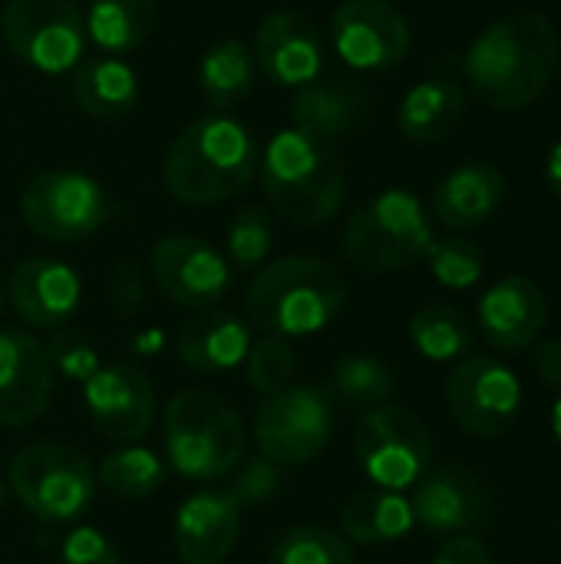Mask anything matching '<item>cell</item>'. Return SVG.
I'll list each match as a JSON object with an SVG mask.
<instances>
[{"label":"cell","mask_w":561,"mask_h":564,"mask_svg":"<svg viewBox=\"0 0 561 564\" xmlns=\"http://www.w3.org/2000/svg\"><path fill=\"white\" fill-rule=\"evenodd\" d=\"M559 50V33L546 13H506L473 40L466 53V79L486 106L516 112L532 106L552 86Z\"/></svg>","instance_id":"1"},{"label":"cell","mask_w":561,"mask_h":564,"mask_svg":"<svg viewBox=\"0 0 561 564\" xmlns=\"http://www.w3.org/2000/svg\"><path fill=\"white\" fill-rule=\"evenodd\" d=\"M350 301L344 274L311 254L265 264L248 288V317L265 337L298 340L324 330Z\"/></svg>","instance_id":"2"},{"label":"cell","mask_w":561,"mask_h":564,"mask_svg":"<svg viewBox=\"0 0 561 564\" xmlns=\"http://www.w3.org/2000/svg\"><path fill=\"white\" fill-rule=\"evenodd\" d=\"M258 145L251 132L228 116H205L185 126L165 155V188L185 205H215L241 188L258 172Z\"/></svg>","instance_id":"3"},{"label":"cell","mask_w":561,"mask_h":564,"mask_svg":"<svg viewBox=\"0 0 561 564\" xmlns=\"http://www.w3.org/2000/svg\"><path fill=\"white\" fill-rule=\"evenodd\" d=\"M258 169L271 208L294 225H324L344 205L347 172L331 139L281 129L258 159Z\"/></svg>","instance_id":"4"},{"label":"cell","mask_w":561,"mask_h":564,"mask_svg":"<svg viewBox=\"0 0 561 564\" xmlns=\"http://www.w3.org/2000/svg\"><path fill=\"white\" fill-rule=\"evenodd\" d=\"M165 459L185 479H218L245 459L238 413L215 393L182 390L165 403Z\"/></svg>","instance_id":"5"},{"label":"cell","mask_w":561,"mask_h":564,"mask_svg":"<svg viewBox=\"0 0 561 564\" xmlns=\"http://www.w3.org/2000/svg\"><path fill=\"white\" fill-rule=\"evenodd\" d=\"M433 245L430 218L413 192L387 188L364 202L344 228V254L357 271L387 274L427 254Z\"/></svg>","instance_id":"6"},{"label":"cell","mask_w":561,"mask_h":564,"mask_svg":"<svg viewBox=\"0 0 561 564\" xmlns=\"http://www.w3.org/2000/svg\"><path fill=\"white\" fill-rule=\"evenodd\" d=\"M7 486L33 519L63 525L83 516L93 502L96 473L83 453L56 443H36L10 459Z\"/></svg>","instance_id":"7"},{"label":"cell","mask_w":561,"mask_h":564,"mask_svg":"<svg viewBox=\"0 0 561 564\" xmlns=\"http://www.w3.org/2000/svg\"><path fill=\"white\" fill-rule=\"evenodd\" d=\"M354 453L377 489L403 492L417 486L433 463L430 430L403 406H374L360 416Z\"/></svg>","instance_id":"8"},{"label":"cell","mask_w":561,"mask_h":564,"mask_svg":"<svg viewBox=\"0 0 561 564\" xmlns=\"http://www.w3.org/2000/svg\"><path fill=\"white\" fill-rule=\"evenodd\" d=\"M7 50L40 73L76 69L86 50V20L73 0H7L0 10Z\"/></svg>","instance_id":"9"},{"label":"cell","mask_w":561,"mask_h":564,"mask_svg":"<svg viewBox=\"0 0 561 564\" xmlns=\"http://www.w3.org/2000/svg\"><path fill=\"white\" fill-rule=\"evenodd\" d=\"M109 202L99 182L83 172L53 169L26 182L20 195V215L26 228L46 241H83L106 221Z\"/></svg>","instance_id":"10"},{"label":"cell","mask_w":561,"mask_h":564,"mask_svg":"<svg viewBox=\"0 0 561 564\" xmlns=\"http://www.w3.org/2000/svg\"><path fill=\"white\" fill-rule=\"evenodd\" d=\"M334 430V410L317 387H288L265 397L255 416V440L265 459L274 466H304L327 443Z\"/></svg>","instance_id":"11"},{"label":"cell","mask_w":561,"mask_h":564,"mask_svg":"<svg viewBox=\"0 0 561 564\" xmlns=\"http://www.w3.org/2000/svg\"><path fill=\"white\" fill-rule=\"evenodd\" d=\"M453 420L476 440H503L522 413V383L496 357H466L446 383Z\"/></svg>","instance_id":"12"},{"label":"cell","mask_w":561,"mask_h":564,"mask_svg":"<svg viewBox=\"0 0 561 564\" xmlns=\"http://www.w3.org/2000/svg\"><path fill=\"white\" fill-rule=\"evenodd\" d=\"M152 278L172 304L208 311L228 294L231 268L208 241L169 235L152 248Z\"/></svg>","instance_id":"13"},{"label":"cell","mask_w":561,"mask_h":564,"mask_svg":"<svg viewBox=\"0 0 561 564\" xmlns=\"http://www.w3.org/2000/svg\"><path fill=\"white\" fill-rule=\"evenodd\" d=\"M331 36L354 69L397 66L410 50V23L387 0H344L331 17Z\"/></svg>","instance_id":"14"},{"label":"cell","mask_w":561,"mask_h":564,"mask_svg":"<svg viewBox=\"0 0 561 564\" xmlns=\"http://www.w3.org/2000/svg\"><path fill=\"white\" fill-rule=\"evenodd\" d=\"M413 522L436 535H473L496 519L489 486L470 469H440L417 482Z\"/></svg>","instance_id":"15"},{"label":"cell","mask_w":561,"mask_h":564,"mask_svg":"<svg viewBox=\"0 0 561 564\" xmlns=\"http://www.w3.org/2000/svg\"><path fill=\"white\" fill-rule=\"evenodd\" d=\"M86 410L96 423V430L116 443H139L155 420V393L142 370L129 364H109L99 367L83 383Z\"/></svg>","instance_id":"16"},{"label":"cell","mask_w":561,"mask_h":564,"mask_svg":"<svg viewBox=\"0 0 561 564\" xmlns=\"http://www.w3.org/2000/svg\"><path fill=\"white\" fill-rule=\"evenodd\" d=\"M7 301L17 317L40 330L66 327L83 301L79 274L56 258H26L7 278Z\"/></svg>","instance_id":"17"},{"label":"cell","mask_w":561,"mask_h":564,"mask_svg":"<svg viewBox=\"0 0 561 564\" xmlns=\"http://www.w3.org/2000/svg\"><path fill=\"white\" fill-rule=\"evenodd\" d=\"M53 393L46 347L26 330H0V423L26 426L43 416Z\"/></svg>","instance_id":"18"},{"label":"cell","mask_w":561,"mask_h":564,"mask_svg":"<svg viewBox=\"0 0 561 564\" xmlns=\"http://www.w3.org/2000/svg\"><path fill=\"white\" fill-rule=\"evenodd\" d=\"M258 66L281 86H308L324 69V40L301 10H278L261 20L255 36Z\"/></svg>","instance_id":"19"},{"label":"cell","mask_w":561,"mask_h":564,"mask_svg":"<svg viewBox=\"0 0 561 564\" xmlns=\"http://www.w3.org/2000/svg\"><path fill=\"white\" fill-rule=\"evenodd\" d=\"M476 321L489 347L503 354L526 350L539 340L549 321V301L532 278L509 274L479 297Z\"/></svg>","instance_id":"20"},{"label":"cell","mask_w":561,"mask_h":564,"mask_svg":"<svg viewBox=\"0 0 561 564\" xmlns=\"http://www.w3.org/2000/svg\"><path fill=\"white\" fill-rule=\"evenodd\" d=\"M241 506L228 492H195L179 506L175 545L185 564H222L238 539Z\"/></svg>","instance_id":"21"},{"label":"cell","mask_w":561,"mask_h":564,"mask_svg":"<svg viewBox=\"0 0 561 564\" xmlns=\"http://www.w3.org/2000/svg\"><path fill=\"white\" fill-rule=\"evenodd\" d=\"M506 198V175L489 162H466L443 175V182L433 192V212L436 218L453 228H479L486 225Z\"/></svg>","instance_id":"22"},{"label":"cell","mask_w":561,"mask_h":564,"mask_svg":"<svg viewBox=\"0 0 561 564\" xmlns=\"http://www.w3.org/2000/svg\"><path fill=\"white\" fill-rule=\"evenodd\" d=\"M251 350L248 324L231 311H205L182 324L175 337V354L188 370L225 373L238 367Z\"/></svg>","instance_id":"23"},{"label":"cell","mask_w":561,"mask_h":564,"mask_svg":"<svg viewBox=\"0 0 561 564\" xmlns=\"http://www.w3.org/2000/svg\"><path fill=\"white\" fill-rule=\"evenodd\" d=\"M466 116V93L456 79L446 76H433L417 83L397 112V126L400 135L417 142V145H433L440 139H446L460 119Z\"/></svg>","instance_id":"24"},{"label":"cell","mask_w":561,"mask_h":564,"mask_svg":"<svg viewBox=\"0 0 561 564\" xmlns=\"http://www.w3.org/2000/svg\"><path fill=\"white\" fill-rule=\"evenodd\" d=\"M73 96L83 112L93 119L112 122L136 109L139 99V79L129 63L119 56H89L79 59L73 69Z\"/></svg>","instance_id":"25"},{"label":"cell","mask_w":561,"mask_h":564,"mask_svg":"<svg viewBox=\"0 0 561 564\" xmlns=\"http://www.w3.org/2000/svg\"><path fill=\"white\" fill-rule=\"evenodd\" d=\"M364 109L367 93L357 83H308L291 102V119L301 132L334 142L357 126Z\"/></svg>","instance_id":"26"},{"label":"cell","mask_w":561,"mask_h":564,"mask_svg":"<svg viewBox=\"0 0 561 564\" xmlns=\"http://www.w3.org/2000/svg\"><path fill=\"white\" fill-rule=\"evenodd\" d=\"M413 506L403 492L390 489H364L350 496L341 512V529L357 545H390L410 535L413 529Z\"/></svg>","instance_id":"27"},{"label":"cell","mask_w":561,"mask_h":564,"mask_svg":"<svg viewBox=\"0 0 561 564\" xmlns=\"http://www.w3.org/2000/svg\"><path fill=\"white\" fill-rule=\"evenodd\" d=\"M155 0H93L86 10V40L109 56L132 53L145 43L155 23Z\"/></svg>","instance_id":"28"},{"label":"cell","mask_w":561,"mask_h":564,"mask_svg":"<svg viewBox=\"0 0 561 564\" xmlns=\"http://www.w3.org/2000/svg\"><path fill=\"white\" fill-rule=\"evenodd\" d=\"M410 340L427 360L446 364V360H460L473 350L476 330L463 311H456L450 304H427L410 321Z\"/></svg>","instance_id":"29"},{"label":"cell","mask_w":561,"mask_h":564,"mask_svg":"<svg viewBox=\"0 0 561 564\" xmlns=\"http://www.w3.org/2000/svg\"><path fill=\"white\" fill-rule=\"evenodd\" d=\"M255 86V56L241 40L215 43L202 59V93L215 109L238 106Z\"/></svg>","instance_id":"30"},{"label":"cell","mask_w":561,"mask_h":564,"mask_svg":"<svg viewBox=\"0 0 561 564\" xmlns=\"http://www.w3.org/2000/svg\"><path fill=\"white\" fill-rule=\"evenodd\" d=\"M331 387L334 393L341 397V403H347L350 410H374V406H384L397 383H393V370L370 357V354H350V357H341L334 373H331Z\"/></svg>","instance_id":"31"},{"label":"cell","mask_w":561,"mask_h":564,"mask_svg":"<svg viewBox=\"0 0 561 564\" xmlns=\"http://www.w3.org/2000/svg\"><path fill=\"white\" fill-rule=\"evenodd\" d=\"M165 482L162 459L145 446H122L99 463V486L116 499H145Z\"/></svg>","instance_id":"32"},{"label":"cell","mask_w":561,"mask_h":564,"mask_svg":"<svg viewBox=\"0 0 561 564\" xmlns=\"http://www.w3.org/2000/svg\"><path fill=\"white\" fill-rule=\"evenodd\" d=\"M268 564H354L347 539L321 525H298L278 535Z\"/></svg>","instance_id":"33"},{"label":"cell","mask_w":561,"mask_h":564,"mask_svg":"<svg viewBox=\"0 0 561 564\" xmlns=\"http://www.w3.org/2000/svg\"><path fill=\"white\" fill-rule=\"evenodd\" d=\"M274 245V225L268 208L261 205H245L241 212H235L228 235H225V248H228V268L235 271H255L268 261Z\"/></svg>","instance_id":"34"},{"label":"cell","mask_w":561,"mask_h":564,"mask_svg":"<svg viewBox=\"0 0 561 564\" xmlns=\"http://www.w3.org/2000/svg\"><path fill=\"white\" fill-rule=\"evenodd\" d=\"M423 258L430 261L433 278L450 291H466V288L479 284L483 268H486L483 251L466 238H440V241L433 238V245L427 248Z\"/></svg>","instance_id":"35"},{"label":"cell","mask_w":561,"mask_h":564,"mask_svg":"<svg viewBox=\"0 0 561 564\" xmlns=\"http://www.w3.org/2000/svg\"><path fill=\"white\" fill-rule=\"evenodd\" d=\"M248 383L265 393V397H274L281 390L291 387L294 380V370H298V360H294V350L288 340L281 337H265L258 340L251 350H248Z\"/></svg>","instance_id":"36"},{"label":"cell","mask_w":561,"mask_h":564,"mask_svg":"<svg viewBox=\"0 0 561 564\" xmlns=\"http://www.w3.org/2000/svg\"><path fill=\"white\" fill-rule=\"evenodd\" d=\"M46 347V357H50V367L66 377V380H76V383H86L103 364H99V354L96 347L89 344V337L76 327H56L53 337L43 344Z\"/></svg>","instance_id":"37"},{"label":"cell","mask_w":561,"mask_h":564,"mask_svg":"<svg viewBox=\"0 0 561 564\" xmlns=\"http://www.w3.org/2000/svg\"><path fill=\"white\" fill-rule=\"evenodd\" d=\"M238 476L228 489V496L238 502V506H248V502H265L271 499L278 489H281V466H274L271 459L258 456V459H248V463H238Z\"/></svg>","instance_id":"38"},{"label":"cell","mask_w":561,"mask_h":564,"mask_svg":"<svg viewBox=\"0 0 561 564\" xmlns=\"http://www.w3.org/2000/svg\"><path fill=\"white\" fill-rule=\"evenodd\" d=\"M60 564H122L116 545L93 525L73 529L60 545Z\"/></svg>","instance_id":"39"},{"label":"cell","mask_w":561,"mask_h":564,"mask_svg":"<svg viewBox=\"0 0 561 564\" xmlns=\"http://www.w3.org/2000/svg\"><path fill=\"white\" fill-rule=\"evenodd\" d=\"M109 301L119 317H136L142 311V278L132 264H119L109 278Z\"/></svg>","instance_id":"40"},{"label":"cell","mask_w":561,"mask_h":564,"mask_svg":"<svg viewBox=\"0 0 561 564\" xmlns=\"http://www.w3.org/2000/svg\"><path fill=\"white\" fill-rule=\"evenodd\" d=\"M433 564H493V555H489V549H486L479 539H473V535H456V539H450V542L436 552Z\"/></svg>","instance_id":"41"},{"label":"cell","mask_w":561,"mask_h":564,"mask_svg":"<svg viewBox=\"0 0 561 564\" xmlns=\"http://www.w3.org/2000/svg\"><path fill=\"white\" fill-rule=\"evenodd\" d=\"M532 364H536L539 380H542L546 387H552V390H559L561 393V340H546V344H539Z\"/></svg>","instance_id":"42"},{"label":"cell","mask_w":561,"mask_h":564,"mask_svg":"<svg viewBox=\"0 0 561 564\" xmlns=\"http://www.w3.org/2000/svg\"><path fill=\"white\" fill-rule=\"evenodd\" d=\"M546 185L552 188V195L561 202V142L552 145V152L546 159Z\"/></svg>","instance_id":"43"},{"label":"cell","mask_w":561,"mask_h":564,"mask_svg":"<svg viewBox=\"0 0 561 564\" xmlns=\"http://www.w3.org/2000/svg\"><path fill=\"white\" fill-rule=\"evenodd\" d=\"M552 433H555V440H559L561 446V393L559 400H555V406H552Z\"/></svg>","instance_id":"44"},{"label":"cell","mask_w":561,"mask_h":564,"mask_svg":"<svg viewBox=\"0 0 561 564\" xmlns=\"http://www.w3.org/2000/svg\"><path fill=\"white\" fill-rule=\"evenodd\" d=\"M7 489H10V486H3V479H0V506H3V499H7Z\"/></svg>","instance_id":"45"},{"label":"cell","mask_w":561,"mask_h":564,"mask_svg":"<svg viewBox=\"0 0 561 564\" xmlns=\"http://www.w3.org/2000/svg\"><path fill=\"white\" fill-rule=\"evenodd\" d=\"M0 314H3V274H0Z\"/></svg>","instance_id":"46"}]
</instances>
